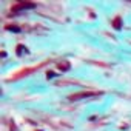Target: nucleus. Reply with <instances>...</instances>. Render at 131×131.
I'll return each mask as SVG.
<instances>
[{
    "label": "nucleus",
    "mask_w": 131,
    "mask_h": 131,
    "mask_svg": "<svg viewBox=\"0 0 131 131\" xmlns=\"http://www.w3.org/2000/svg\"><path fill=\"white\" fill-rule=\"evenodd\" d=\"M96 92H77V94H71L69 96V100H79V99H83V97H89V96H94Z\"/></svg>",
    "instance_id": "nucleus-1"
},
{
    "label": "nucleus",
    "mask_w": 131,
    "mask_h": 131,
    "mask_svg": "<svg viewBox=\"0 0 131 131\" xmlns=\"http://www.w3.org/2000/svg\"><path fill=\"white\" fill-rule=\"evenodd\" d=\"M69 68H71V63L68 60H63V62L59 63V69H62V71H68Z\"/></svg>",
    "instance_id": "nucleus-2"
},
{
    "label": "nucleus",
    "mask_w": 131,
    "mask_h": 131,
    "mask_svg": "<svg viewBox=\"0 0 131 131\" xmlns=\"http://www.w3.org/2000/svg\"><path fill=\"white\" fill-rule=\"evenodd\" d=\"M113 26H114L116 29H120V28H122V23H120V17H116L114 20H113Z\"/></svg>",
    "instance_id": "nucleus-3"
}]
</instances>
